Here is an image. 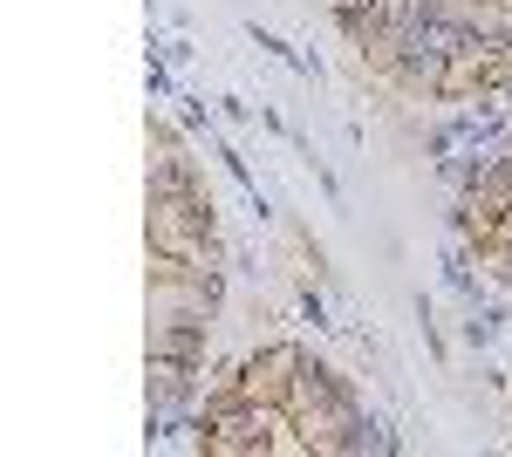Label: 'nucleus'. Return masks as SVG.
<instances>
[{
    "mask_svg": "<svg viewBox=\"0 0 512 457\" xmlns=\"http://www.w3.org/2000/svg\"><path fill=\"white\" fill-rule=\"evenodd\" d=\"M492 273H499V280L512 287V246H492Z\"/></svg>",
    "mask_w": 512,
    "mask_h": 457,
    "instance_id": "obj_5",
    "label": "nucleus"
},
{
    "mask_svg": "<svg viewBox=\"0 0 512 457\" xmlns=\"http://www.w3.org/2000/svg\"><path fill=\"white\" fill-rule=\"evenodd\" d=\"M492 335H499V314H472V321H465V342L472 348H485Z\"/></svg>",
    "mask_w": 512,
    "mask_h": 457,
    "instance_id": "obj_4",
    "label": "nucleus"
},
{
    "mask_svg": "<svg viewBox=\"0 0 512 457\" xmlns=\"http://www.w3.org/2000/svg\"><path fill=\"white\" fill-rule=\"evenodd\" d=\"M301 362H308V355H301L294 342H274V348H260V355L239 369L233 389H239V396H253V403H287V389H294V376H301Z\"/></svg>",
    "mask_w": 512,
    "mask_h": 457,
    "instance_id": "obj_1",
    "label": "nucleus"
},
{
    "mask_svg": "<svg viewBox=\"0 0 512 457\" xmlns=\"http://www.w3.org/2000/svg\"><path fill=\"white\" fill-rule=\"evenodd\" d=\"M151 355H171V362H205V314H171V321H151Z\"/></svg>",
    "mask_w": 512,
    "mask_h": 457,
    "instance_id": "obj_2",
    "label": "nucleus"
},
{
    "mask_svg": "<svg viewBox=\"0 0 512 457\" xmlns=\"http://www.w3.org/2000/svg\"><path fill=\"white\" fill-rule=\"evenodd\" d=\"M192 396H198V362L151 355V410H185Z\"/></svg>",
    "mask_w": 512,
    "mask_h": 457,
    "instance_id": "obj_3",
    "label": "nucleus"
}]
</instances>
